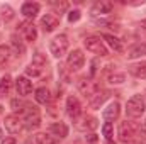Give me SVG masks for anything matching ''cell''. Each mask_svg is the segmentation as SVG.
<instances>
[{
	"mask_svg": "<svg viewBox=\"0 0 146 144\" xmlns=\"http://www.w3.org/2000/svg\"><path fill=\"white\" fill-rule=\"evenodd\" d=\"M36 141H37V144H58L51 136H46V134H37Z\"/></svg>",
	"mask_w": 146,
	"mask_h": 144,
	"instance_id": "29",
	"label": "cell"
},
{
	"mask_svg": "<svg viewBox=\"0 0 146 144\" xmlns=\"http://www.w3.org/2000/svg\"><path fill=\"white\" fill-rule=\"evenodd\" d=\"M34 97H36V102H37V104H42V105L49 104V100H51V93H49V90H48V88H44V87L37 88Z\"/></svg>",
	"mask_w": 146,
	"mask_h": 144,
	"instance_id": "19",
	"label": "cell"
},
{
	"mask_svg": "<svg viewBox=\"0 0 146 144\" xmlns=\"http://www.w3.org/2000/svg\"><path fill=\"white\" fill-rule=\"evenodd\" d=\"M10 61V49L7 46H0V66L3 68Z\"/></svg>",
	"mask_w": 146,
	"mask_h": 144,
	"instance_id": "26",
	"label": "cell"
},
{
	"mask_svg": "<svg viewBox=\"0 0 146 144\" xmlns=\"http://www.w3.org/2000/svg\"><path fill=\"white\" fill-rule=\"evenodd\" d=\"M12 48H14V51H15L17 56H22L26 53V46H24L22 39L17 37V36H12Z\"/></svg>",
	"mask_w": 146,
	"mask_h": 144,
	"instance_id": "24",
	"label": "cell"
},
{
	"mask_svg": "<svg viewBox=\"0 0 146 144\" xmlns=\"http://www.w3.org/2000/svg\"><path fill=\"white\" fill-rule=\"evenodd\" d=\"M66 114L72 117L73 120H76V119L82 115V104H80V100H78L76 97H73V95H70L68 100H66Z\"/></svg>",
	"mask_w": 146,
	"mask_h": 144,
	"instance_id": "8",
	"label": "cell"
},
{
	"mask_svg": "<svg viewBox=\"0 0 146 144\" xmlns=\"http://www.w3.org/2000/svg\"><path fill=\"white\" fill-rule=\"evenodd\" d=\"M85 141H87V144H97V141H99V137H97L95 134H88V136L85 137Z\"/></svg>",
	"mask_w": 146,
	"mask_h": 144,
	"instance_id": "33",
	"label": "cell"
},
{
	"mask_svg": "<svg viewBox=\"0 0 146 144\" xmlns=\"http://www.w3.org/2000/svg\"><path fill=\"white\" fill-rule=\"evenodd\" d=\"M97 126H99V122H97L95 117L83 115V117H78V119H76V127H78L80 131H83V132L94 131V129H97Z\"/></svg>",
	"mask_w": 146,
	"mask_h": 144,
	"instance_id": "10",
	"label": "cell"
},
{
	"mask_svg": "<svg viewBox=\"0 0 146 144\" xmlns=\"http://www.w3.org/2000/svg\"><path fill=\"white\" fill-rule=\"evenodd\" d=\"M49 51L54 58H61L68 51V37L66 34H60L49 42Z\"/></svg>",
	"mask_w": 146,
	"mask_h": 144,
	"instance_id": "3",
	"label": "cell"
},
{
	"mask_svg": "<svg viewBox=\"0 0 146 144\" xmlns=\"http://www.w3.org/2000/svg\"><path fill=\"white\" fill-rule=\"evenodd\" d=\"M51 5H56L58 9H63V10L68 7V3H66V2H61V3H58V2H54V0H51Z\"/></svg>",
	"mask_w": 146,
	"mask_h": 144,
	"instance_id": "34",
	"label": "cell"
},
{
	"mask_svg": "<svg viewBox=\"0 0 146 144\" xmlns=\"http://www.w3.org/2000/svg\"><path fill=\"white\" fill-rule=\"evenodd\" d=\"M141 56H146V44H136L133 46L129 51H127V58L129 59H134V58H141Z\"/></svg>",
	"mask_w": 146,
	"mask_h": 144,
	"instance_id": "20",
	"label": "cell"
},
{
	"mask_svg": "<svg viewBox=\"0 0 146 144\" xmlns=\"http://www.w3.org/2000/svg\"><path fill=\"white\" fill-rule=\"evenodd\" d=\"M83 44H85L87 51H90L94 54H99V56H107V48H106L104 41H100V37L88 36V37H85Z\"/></svg>",
	"mask_w": 146,
	"mask_h": 144,
	"instance_id": "4",
	"label": "cell"
},
{
	"mask_svg": "<svg viewBox=\"0 0 146 144\" xmlns=\"http://www.w3.org/2000/svg\"><path fill=\"white\" fill-rule=\"evenodd\" d=\"M49 134L54 136V137L63 139V137L68 136V127H66V124H63V122H54V124L49 126Z\"/></svg>",
	"mask_w": 146,
	"mask_h": 144,
	"instance_id": "14",
	"label": "cell"
},
{
	"mask_svg": "<svg viewBox=\"0 0 146 144\" xmlns=\"http://www.w3.org/2000/svg\"><path fill=\"white\" fill-rule=\"evenodd\" d=\"M109 70L106 71V78H107V81L109 83H115V85H119V83H124V73L117 71L115 70V66H107Z\"/></svg>",
	"mask_w": 146,
	"mask_h": 144,
	"instance_id": "16",
	"label": "cell"
},
{
	"mask_svg": "<svg viewBox=\"0 0 146 144\" xmlns=\"http://www.w3.org/2000/svg\"><path fill=\"white\" fill-rule=\"evenodd\" d=\"M78 90H80L82 95L88 97V100H90L100 88H99V85H97L95 81H92V80H88V78H80V80H78Z\"/></svg>",
	"mask_w": 146,
	"mask_h": 144,
	"instance_id": "5",
	"label": "cell"
},
{
	"mask_svg": "<svg viewBox=\"0 0 146 144\" xmlns=\"http://www.w3.org/2000/svg\"><path fill=\"white\" fill-rule=\"evenodd\" d=\"M0 12H2V17H3L5 20H10V19L14 17V10H12L9 5H3V7L0 9Z\"/></svg>",
	"mask_w": 146,
	"mask_h": 144,
	"instance_id": "31",
	"label": "cell"
},
{
	"mask_svg": "<svg viewBox=\"0 0 146 144\" xmlns=\"http://www.w3.org/2000/svg\"><path fill=\"white\" fill-rule=\"evenodd\" d=\"M22 127H24V122L17 115H7L5 117V129L10 134H19L22 131Z\"/></svg>",
	"mask_w": 146,
	"mask_h": 144,
	"instance_id": "9",
	"label": "cell"
},
{
	"mask_svg": "<svg viewBox=\"0 0 146 144\" xmlns=\"http://www.w3.org/2000/svg\"><path fill=\"white\" fill-rule=\"evenodd\" d=\"M129 73L134 75L136 78H146V63H138V65H131Z\"/></svg>",
	"mask_w": 146,
	"mask_h": 144,
	"instance_id": "23",
	"label": "cell"
},
{
	"mask_svg": "<svg viewBox=\"0 0 146 144\" xmlns=\"http://www.w3.org/2000/svg\"><path fill=\"white\" fill-rule=\"evenodd\" d=\"M39 3L36 2H26L24 5H22V9H21V12H22V15L24 17H27V19H34L37 14H39Z\"/></svg>",
	"mask_w": 146,
	"mask_h": 144,
	"instance_id": "15",
	"label": "cell"
},
{
	"mask_svg": "<svg viewBox=\"0 0 146 144\" xmlns=\"http://www.w3.org/2000/svg\"><path fill=\"white\" fill-rule=\"evenodd\" d=\"M31 65L39 66V68H42V70H44V66H46V58H44L41 53H36V54L33 56V63H31Z\"/></svg>",
	"mask_w": 146,
	"mask_h": 144,
	"instance_id": "27",
	"label": "cell"
},
{
	"mask_svg": "<svg viewBox=\"0 0 146 144\" xmlns=\"http://www.w3.org/2000/svg\"><path fill=\"white\" fill-rule=\"evenodd\" d=\"M112 9H114V5L110 3V2H95L94 3V7H92V14L94 15H107L112 12Z\"/></svg>",
	"mask_w": 146,
	"mask_h": 144,
	"instance_id": "13",
	"label": "cell"
},
{
	"mask_svg": "<svg viewBox=\"0 0 146 144\" xmlns=\"http://www.w3.org/2000/svg\"><path fill=\"white\" fill-rule=\"evenodd\" d=\"M104 41L109 44V48L114 49L115 53H122V42L117 37H114L112 34H104Z\"/></svg>",
	"mask_w": 146,
	"mask_h": 144,
	"instance_id": "21",
	"label": "cell"
},
{
	"mask_svg": "<svg viewBox=\"0 0 146 144\" xmlns=\"http://www.w3.org/2000/svg\"><path fill=\"white\" fill-rule=\"evenodd\" d=\"M66 65H68V68H70L72 71L80 70V68L85 65V54H83L80 49L72 51V53L68 54V58H66Z\"/></svg>",
	"mask_w": 146,
	"mask_h": 144,
	"instance_id": "6",
	"label": "cell"
},
{
	"mask_svg": "<svg viewBox=\"0 0 146 144\" xmlns=\"http://www.w3.org/2000/svg\"><path fill=\"white\" fill-rule=\"evenodd\" d=\"M106 98H107V93L106 92H102V90H99L90 100H88V104H90V107L92 108H99L104 102H106Z\"/></svg>",
	"mask_w": 146,
	"mask_h": 144,
	"instance_id": "22",
	"label": "cell"
},
{
	"mask_svg": "<svg viewBox=\"0 0 146 144\" xmlns=\"http://www.w3.org/2000/svg\"><path fill=\"white\" fill-rule=\"evenodd\" d=\"M21 31L24 32V37H26V41H31V42H34L37 37V31L36 27H34V24H29V22H22L21 24Z\"/></svg>",
	"mask_w": 146,
	"mask_h": 144,
	"instance_id": "18",
	"label": "cell"
},
{
	"mask_svg": "<svg viewBox=\"0 0 146 144\" xmlns=\"http://www.w3.org/2000/svg\"><path fill=\"white\" fill-rule=\"evenodd\" d=\"M119 114H121V105L117 102H110L109 105H107V108L104 110V119L112 122V120H115L119 117Z\"/></svg>",
	"mask_w": 146,
	"mask_h": 144,
	"instance_id": "17",
	"label": "cell"
},
{
	"mask_svg": "<svg viewBox=\"0 0 146 144\" xmlns=\"http://www.w3.org/2000/svg\"><path fill=\"white\" fill-rule=\"evenodd\" d=\"M41 26H42V29L46 31V32H51V31H54L58 26H60V17L56 15V14H46L42 19H41Z\"/></svg>",
	"mask_w": 146,
	"mask_h": 144,
	"instance_id": "11",
	"label": "cell"
},
{
	"mask_svg": "<svg viewBox=\"0 0 146 144\" xmlns=\"http://www.w3.org/2000/svg\"><path fill=\"white\" fill-rule=\"evenodd\" d=\"M24 112V126L27 129H37L39 124H41V114H39V108L34 105H26V108L22 110Z\"/></svg>",
	"mask_w": 146,
	"mask_h": 144,
	"instance_id": "2",
	"label": "cell"
},
{
	"mask_svg": "<svg viewBox=\"0 0 146 144\" xmlns=\"http://www.w3.org/2000/svg\"><path fill=\"white\" fill-rule=\"evenodd\" d=\"M141 27H145L146 29V20H141Z\"/></svg>",
	"mask_w": 146,
	"mask_h": 144,
	"instance_id": "36",
	"label": "cell"
},
{
	"mask_svg": "<svg viewBox=\"0 0 146 144\" xmlns=\"http://www.w3.org/2000/svg\"><path fill=\"white\" fill-rule=\"evenodd\" d=\"M102 132H104V136H106V139H107V141H112L114 129H112V124H110V122H106V124L102 126Z\"/></svg>",
	"mask_w": 146,
	"mask_h": 144,
	"instance_id": "28",
	"label": "cell"
},
{
	"mask_svg": "<svg viewBox=\"0 0 146 144\" xmlns=\"http://www.w3.org/2000/svg\"><path fill=\"white\" fill-rule=\"evenodd\" d=\"M15 88H17V93L21 97H26V95H29L33 92V83L26 76H19L15 80Z\"/></svg>",
	"mask_w": 146,
	"mask_h": 144,
	"instance_id": "12",
	"label": "cell"
},
{
	"mask_svg": "<svg viewBox=\"0 0 146 144\" xmlns=\"http://www.w3.org/2000/svg\"><path fill=\"white\" fill-rule=\"evenodd\" d=\"M10 87H12V78L9 75H5L2 80H0V93L2 95H7L10 92Z\"/></svg>",
	"mask_w": 146,
	"mask_h": 144,
	"instance_id": "25",
	"label": "cell"
},
{
	"mask_svg": "<svg viewBox=\"0 0 146 144\" xmlns=\"http://www.w3.org/2000/svg\"><path fill=\"white\" fill-rule=\"evenodd\" d=\"M0 139H2V131H0Z\"/></svg>",
	"mask_w": 146,
	"mask_h": 144,
	"instance_id": "37",
	"label": "cell"
},
{
	"mask_svg": "<svg viewBox=\"0 0 146 144\" xmlns=\"http://www.w3.org/2000/svg\"><path fill=\"white\" fill-rule=\"evenodd\" d=\"M134 136H136V131H134V127H133L131 122L126 120V122L119 124V139L122 143H131L134 139Z\"/></svg>",
	"mask_w": 146,
	"mask_h": 144,
	"instance_id": "7",
	"label": "cell"
},
{
	"mask_svg": "<svg viewBox=\"0 0 146 144\" xmlns=\"http://www.w3.org/2000/svg\"><path fill=\"white\" fill-rule=\"evenodd\" d=\"M2 144H17V141H15L14 137H5V139L2 141Z\"/></svg>",
	"mask_w": 146,
	"mask_h": 144,
	"instance_id": "35",
	"label": "cell"
},
{
	"mask_svg": "<svg viewBox=\"0 0 146 144\" xmlns=\"http://www.w3.org/2000/svg\"><path fill=\"white\" fill-rule=\"evenodd\" d=\"M26 73H27L29 76H41V75H42V68L34 66V65H29V66L26 68Z\"/></svg>",
	"mask_w": 146,
	"mask_h": 144,
	"instance_id": "30",
	"label": "cell"
},
{
	"mask_svg": "<svg viewBox=\"0 0 146 144\" xmlns=\"http://www.w3.org/2000/svg\"><path fill=\"white\" fill-rule=\"evenodd\" d=\"M145 110H146V104H145V98H143L141 95L131 97V98L127 100V104H126V114H127V117H131V119L141 117V115L145 114Z\"/></svg>",
	"mask_w": 146,
	"mask_h": 144,
	"instance_id": "1",
	"label": "cell"
},
{
	"mask_svg": "<svg viewBox=\"0 0 146 144\" xmlns=\"http://www.w3.org/2000/svg\"><path fill=\"white\" fill-rule=\"evenodd\" d=\"M80 19V10H72L70 14H68V20L70 22H76Z\"/></svg>",
	"mask_w": 146,
	"mask_h": 144,
	"instance_id": "32",
	"label": "cell"
}]
</instances>
